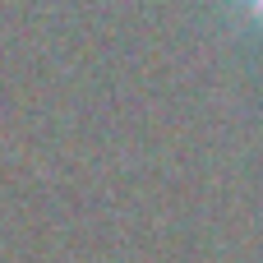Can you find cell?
<instances>
[{
	"label": "cell",
	"instance_id": "obj_1",
	"mask_svg": "<svg viewBox=\"0 0 263 263\" xmlns=\"http://www.w3.org/2000/svg\"><path fill=\"white\" fill-rule=\"evenodd\" d=\"M240 5H245V9H250V14H254V18L263 23V0H240Z\"/></svg>",
	"mask_w": 263,
	"mask_h": 263
}]
</instances>
